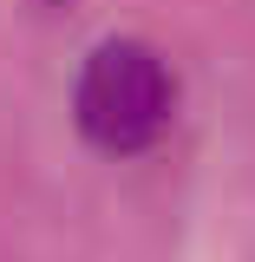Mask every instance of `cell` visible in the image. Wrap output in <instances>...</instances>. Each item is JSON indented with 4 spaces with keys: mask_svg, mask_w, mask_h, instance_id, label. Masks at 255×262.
I'll return each instance as SVG.
<instances>
[{
    "mask_svg": "<svg viewBox=\"0 0 255 262\" xmlns=\"http://www.w3.org/2000/svg\"><path fill=\"white\" fill-rule=\"evenodd\" d=\"M72 105H79V125H85L92 144H105V151H137V144H151L170 125L177 85H170L164 59L144 39H105V46H92V59L79 72Z\"/></svg>",
    "mask_w": 255,
    "mask_h": 262,
    "instance_id": "obj_1",
    "label": "cell"
}]
</instances>
